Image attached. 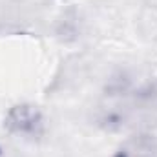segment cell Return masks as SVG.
Instances as JSON below:
<instances>
[{
    "label": "cell",
    "instance_id": "obj_1",
    "mask_svg": "<svg viewBox=\"0 0 157 157\" xmlns=\"http://www.w3.org/2000/svg\"><path fill=\"white\" fill-rule=\"evenodd\" d=\"M6 126L11 132L20 133V135H37L40 133V128H42V117L35 106L18 104L9 110Z\"/></svg>",
    "mask_w": 157,
    "mask_h": 157
},
{
    "label": "cell",
    "instance_id": "obj_2",
    "mask_svg": "<svg viewBox=\"0 0 157 157\" xmlns=\"http://www.w3.org/2000/svg\"><path fill=\"white\" fill-rule=\"evenodd\" d=\"M119 157H154V152H152V148L148 146V144H144L143 141H135V143H132L128 148H124V150H121V154Z\"/></svg>",
    "mask_w": 157,
    "mask_h": 157
}]
</instances>
